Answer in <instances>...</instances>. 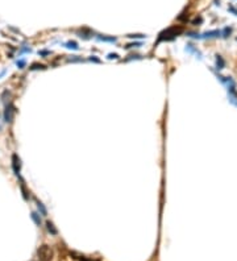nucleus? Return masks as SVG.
Wrapping results in <instances>:
<instances>
[{
    "label": "nucleus",
    "instance_id": "nucleus-12",
    "mask_svg": "<svg viewBox=\"0 0 237 261\" xmlns=\"http://www.w3.org/2000/svg\"><path fill=\"white\" fill-rule=\"evenodd\" d=\"M46 228H47V231L50 232L51 235H57V228L54 227V224L51 223V221H46Z\"/></svg>",
    "mask_w": 237,
    "mask_h": 261
},
{
    "label": "nucleus",
    "instance_id": "nucleus-20",
    "mask_svg": "<svg viewBox=\"0 0 237 261\" xmlns=\"http://www.w3.org/2000/svg\"><path fill=\"white\" fill-rule=\"evenodd\" d=\"M67 62H82V58H80V57H76V55H74V57L68 58Z\"/></svg>",
    "mask_w": 237,
    "mask_h": 261
},
{
    "label": "nucleus",
    "instance_id": "nucleus-11",
    "mask_svg": "<svg viewBox=\"0 0 237 261\" xmlns=\"http://www.w3.org/2000/svg\"><path fill=\"white\" fill-rule=\"evenodd\" d=\"M30 218H32V220H33L34 223L37 224V226H41L42 219H41V216H40L38 212H32V214H30Z\"/></svg>",
    "mask_w": 237,
    "mask_h": 261
},
{
    "label": "nucleus",
    "instance_id": "nucleus-19",
    "mask_svg": "<svg viewBox=\"0 0 237 261\" xmlns=\"http://www.w3.org/2000/svg\"><path fill=\"white\" fill-rule=\"evenodd\" d=\"M107 58H108V59H118L120 57H118L117 53H109V54L107 55Z\"/></svg>",
    "mask_w": 237,
    "mask_h": 261
},
{
    "label": "nucleus",
    "instance_id": "nucleus-27",
    "mask_svg": "<svg viewBox=\"0 0 237 261\" xmlns=\"http://www.w3.org/2000/svg\"><path fill=\"white\" fill-rule=\"evenodd\" d=\"M229 11H231V12H232V13H234V15H236V16H237V11H236V9H234V8H233V7H229Z\"/></svg>",
    "mask_w": 237,
    "mask_h": 261
},
{
    "label": "nucleus",
    "instance_id": "nucleus-14",
    "mask_svg": "<svg viewBox=\"0 0 237 261\" xmlns=\"http://www.w3.org/2000/svg\"><path fill=\"white\" fill-rule=\"evenodd\" d=\"M11 98V91H8V90H4V91L1 92V95H0V99L3 100V102L7 104V100Z\"/></svg>",
    "mask_w": 237,
    "mask_h": 261
},
{
    "label": "nucleus",
    "instance_id": "nucleus-13",
    "mask_svg": "<svg viewBox=\"0 0 237 261\" xmlns=\"http://www.w3.org/2000/svg\"><path fill=\"white\" fill-rule=\"evenodd\" d=\"M99 41H105V42H116L117 38L116 37H107V36H97Z\"/></svg>",
    "mask_w": 237,
    "mask_h": 261
},
{
    "label": "nucleus",
    "instance_id": "nucleus-6",
    "mask_svg": "<svg viewBox=\"0 0 237 261\" xmlns=\"http://www.w3.org/2000/svg\"><path fill=\"white\" fill-rule=\"evenodd\" d=\"M228 96H229V102L233 103L234 105H237V92H236V87H234V88H228Z\"/></svg>",
    "mask_w": 237,
    "mask_h": 261
},
{
    "label": "nucleus",
    "instance_id": "nucleus-10",
    "mask_svg": "<svg viewBox=\"0 0 237 261\" xmlns=\"http://www.w3.org/2000/svg\"><path fill=\"white\" fill-rule=\"evenodd\" d=\"M65 47H67V49H71V50H78L79 49V45H78V42H75V41H67V42H65Z\"/></svg>",
    "mask_w": 237,
    "mask_h": 261
},
{
    "label": "nucleus",
    "instance_id": "nucleus-7",
    "mask_svg": "<svg viewBox=\"0 0 237 261\" xmlns=\"http://www.w3.org/2000/svg\"><path fill=\"white\" fill-rule=\"evenodd\" d=\"M216 67H217L219 70H221V69L225 67V61H224V58L219 54L216 55Z\"/></svg>",
    "mask_w": 237,
    "mask_h": 261
},
{
    "label": "nucleus",
    "instance_id": "nucleus-17",
    "mask_svg": "<svg viewBox=\"0 0 237 261\" xmlns=\"http://www.w3.org/2000/svg\"><path fill=\"white\" fill-rule=\"evenodd\" d=\"M232 33V28H229V26H226V28L223 29V32H221V36L224 37V38H226V37H229V34Z\"/></svg>",
    "mask_w": 237,
    "mask_h": 261
},
{
    "label": "nucleus",
    "instance_id": "nucleus-2",
    "mask_svg": "<svg viewBox=\"0 0 237 261\" xmlns=\"http://www.w3.org/2000/svg\"><path fill=\"white\" fill-rule=\"evenodd\" d=\"M37 256H38L40 261H50L53 257V249L49 245L44 244L37 249Z\"/></svg>",
    "mask_w": 237,
    "mask_h": 261
},
{
    "label": "nucleus",
    "instance_id": "nucleus-26",
    "mask_svg": "<svg viewBox=\"0 0 237 261\" xmlns=\"http://www.w3.org/2000/svg\"><path fill=\"white\" fill-rule=\"evenodd\" d=\"M38 54L40 55H47V54H50V52H49V50H41Z\"/></svg>",
    "mask_w": 237,
    "mask_h": 261
},
{
    "label": "nucleus",
    "instance_id": "nucleus-25",
    "mask_svg": "<svg viewBox=\"0 0 237 261\" xmlns=\"http://www.w3.org/2000/svg\"><path fill=\"white\" fill-rule=\"evenodd\" d=\"M90 61H94V62H96V63L100 62V59H99V58H96L95 55H91V57H90Z\"/></svg>",
    "mask_w": 237,
    "mask_h": 261
},
{
    "label": "nucleus",
    "instance_id": "nucleus-9",
    "mask_svg": "<svg viewBox=\"0 0 237 261\" xmlns=\"http://www.w3.org/2000/svg\"><path fill=\"white\" fill-rule=\"evenodd\" d=\"M20 189H21V192H23V197H24V199L25 200H28L29 199V191L26 190V187H25V183H24V181L21 179L20 181Z\"/></svg>",
    "mask_w": 237,
    "mask_h": 261
},
{
    "label": "nucleus",
    "instance_id": "nucleus-4",
    "mask_svg": "<svg viewBox=\"0 0 237 261\" xmlns=\"http://www.w3.org/2000/svg\"><path fill=\"white\" fill-rule=\"evenodd\" d=\"M15 113H16V108L12 103L8 102L5 104V108H4V121L5 123H12L13 121V117H15Z\"/></svg>",
    "mask_w": 237,
    "mask_h": 261
},
{
    "label": "nucleus",
    "instance_id": "nucleus-16",
    "mask_svg": "<svg viewBox=\"0 0 237 261\" xmlns=\"http://www.w3.org/2000/svg\"><path fill=\"white\" fill-rule=\"evenodd\" d=\"M29 69H30V70H45L46 66L42 65V63H33V65H32Z\"/></svg>",
    "mask_w": 237,
    "mask_h": 261
},
{
    "label": "nucleus",
    "instance_id": "nucleus-8",
    "mask_svg": "<svg viewBox=\"0 0 237 261\" xmlns=\"http://www.w3.org/2000/svg\"><path fill=\"white\" fill-rule=\"evenodd\" d=\"M36 203H37V208H38L40 214H41L42 216H46L47 215V210H46V207L44 206V203L40 202V200H36Z\"/></svg>",
    "mask_w": 237,
    "mask_h": 261
},
{
    "label": "nucleus",
    "instance_id": "nucleus-23",
    "mask_svg": "<svg viewBox=\"0 0 237 261\" xmlns=\"http://www.w3.org/2000/svg\"><path fill=\"white\" fill-rule=\"evenodd\" d=\"M24 66H25V61H24V59L17 61V67L18 69H24Z\"/></svg>",
    "mask_w": 237,
    "mask_h": 261
},
{
    "label": "nucleus",
    "instance_id": "nucleus-5",
    "mask_svg": "<svg viewBox=\"0 0 237 261\" xmlns=\"http://www.w3.org/2000/svg\"><path fill=\"white\" fill-rule=\"evenodd\" d=\"M11 161H12V169H13V173L16 175L20 174V170H21V160L16 153H13L12 157H11Z\"/></svg>",
    "mask_w": 237,
    "mask_h": 261
},
{
    "label": "nucleus",
    "instance_id": "nucleus-21",
    "mask_svg": "<svg viewBox=\"0 0 237 261\" xmlns=\"http://www.w3.org/2000/svg\"><path fill=\"white\" fill-rule=\"evenodd\" d=\"M133 58H134V59H141L142 57H141V55H138V54H136V55H129V57L126 58L125 61H130V59H133Z\"/></svg>",
    "mask_w": 237,
    "mask_h": 261
},
{
    "label": "nucleus",
    "instance_id": "nucleus-3",
    "mask_svg": "<svg viewBox=\"0 0 237 261\" xmlns=\"http://www.w3.org/2000/svg\"><path fill=\"white\" fill-rule=\"evenodd\" d=\"M188 36L192 37V38H197V40H211V38H217V37H220V36H221V30H217V29H215V30L204 32V33H202V34H197V33H192V32H190Z\"/></svg>",
    "mask_w": 237,
    "mask_h": 261
},
{
    "label": "nucleus",
    "instance_id": "nucleus-22",
    "mask_svg": "<svg viewBox=\"0 0 237 261\" xmlns=\"http://www.w3.org/2000/svg\"><path fill=\"white\" fill-rule=\"evenodd\" d=\"M128 37H130V38H142V37H145V34H128Z\"/></svg>",
    "mask_w": 237,
    "mask_h": 261
},
{
    "label": "nucleus",
    "instance_id": "nucleus-15",
    "mask_svg": "<svg viewBox=\"0 0 237 261\" xmlns=\"http://www.w3.org/2000/svg\"><path fill=\"white\" fill-rule=\"evenodd\" d=\"M186 50H188V52H191V53H195L196 55H199V58L202 57V53H200L199 50L196 49V47H194V45H191V44L187 45V46H186Z\"/></svg>",
    "mask_w": 237,
    "mask_h": 261
},
{
    "label": "nucleus",
    "instance_id": "nucleus-18",
    "mask_svg": "<svg viewBox=\"0 0 237 261\" xmlns=\"http://www.w3.org/2000/svg\"><path fill=\"white\" fill-rule=\"evenodd\" d=\"M141 45H142L141 42H132V44H128V45H126L125 47H126V49H130V47H140Z\"/></svg>",
    "mask_w": 237,
    "mask_h": 261
},
{
    "label": "nucleus",
    "instance_id": "nucleus-1",
    "mask_svg": "<svg viewBox=\"0 0 237 261\" xmlns=\"http://www.w3.org/2000/svg\"><path fill=\"white\" fill-rule=\"evenodd\" d=\"M182 32H183V28H182V26H171V28H169V29H166V30L161 32L159 37H158V42H161V41H170V40L175 38L176 36H179Z\"/></svg>",
    "mask_w": 237,
    "mask_h": 261
},
{
    "label": "nucleus",
    "instance_id": "nucleus-28",
    "mask_svg": "<svg viewBox=\"0 0 237 261\" xmlns=\"http://www.w3.org/2000/svg\"><path fill=\"white\" fill-rule=\"evenodd\" d=\"M0 131H1V124H0Z\"/></svg>",
    "mask_w": 237,
    "mask_h": 261
},
{
    "label": "nucleus",
    "instance_id": "nucleus-24",
    "mask_svg": "<svg viewBox=\"0 0 237 261\" xmlns=\"http://www.w3.org/2000/svg\"><path fill=\"white\" fill-rule=\"evenodd\" d=\"M202 21H203L202 17H196L194 21H192V24H194V25H197V24H202Z\"/></svg>",
    "mask_w": 237,
    "mask_h": 261
}]
</instances>
